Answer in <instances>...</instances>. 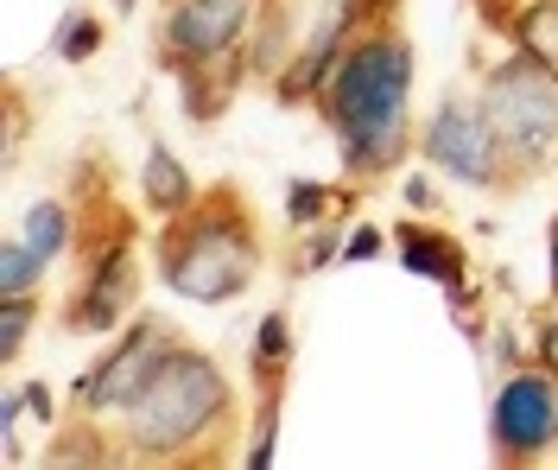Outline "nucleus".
I'll use <instances>...</instances> for the list:
<instances>
[{
	"label": "nucleus",
	"mask_w": 558,
	"mask_h": 470,
	"mask_svg": "<svg viewBox=\"0 0 558 470\" xmlns=\"http://www.w3.org/2000/svg\"><path fill=\"white\" fill-rule=\"evenodd\" d=\"M114 438L121 465L134 470H229L242 465L247 445L242 388L209 350L178 344L153 388L134 400V413L114 420Z\"/></svg>",
	"instance_id": "nucleus-1"
},
{
	"label": "nucleus",
	"mask_w": 558,
	"mask_h": 470,
	"mask_svg": "<svg viewBox=\"0 0 558 470\" xmlns=\"http://www.w3.org/2000/svg\"><path fill=\"white\" fill-rule=\"evenodd\" d=\"M413 76H418V51L407 26H368L343 51V64L330 71L324 96H317V121L337 134L343 179L375 191L418 153Z\"/></svg>",
	"instance_id": "nucleus-2"
},
{
	"label": "nucleus",
	"mask_w": 558,
	"mask_h": 470,
	"mask_svg": "<svg viewBox=\"0 0 558 470\" xmlns=\"http://www.w3.org/2000/svg\"><path fill=\"white\" fill-rule=\"evenodd\" d=\"M267 267V222L235 179H216L197 191L191 210L159 222L153 236V274L159 287L197 305H229L242 299Z\"/></svg>",
	"instance_id": "nucleus-3"
},
{
	"label": "nucleus",
	"mask_w": 558,
	"mask_h": 470,
	"mask_svg": "<svg viewBox=\"0 0 558 470\" xmlns=\"http://www.w3.org/2000/svg\"><path fill=\"white\" fill-rule=\"evenodd\" d=\"M476 103L488 115L495 134V159H501V191L514 197L526 184H539L558 172V76L546 64H533L526 51H501L483 71Z\"/></svg>",
	"instance_id": "nucleus-4"
},
{
	"label": "nucleus",
	"mask_w": 558,
	"mask_h": 470,
	"mask_svg": "<svg viewBox=\"0 0 558 470\" xmlns=\"http://www.w3.org/2000/svg\"><path fill=\"white\" fill-rule=\"evenodd\" d=\"M178 344H184V330H178L166 312H134L128 325L114 330V344H108L102 357L70 382L64 413H83V420H128L134 400L153 388V375L166 369V357H172Z\"/></svg>",
	"instance_id": "nucleus-5"
},
{
	"label": "nucleus",
	"mask_w": 558,
	"mask_h": 470,
	"mask_svg": "<svg viewBox=\"0 0 558 470\" xmlns=\"http://www.w3.org/2000/svg\"><path fill=\"white\" fill-rule=\"evenodd\" d=\"M558 458V375L546 362H514L488 395V465L533 470Z\"/></svg>",
	"instance_id": "nucleus-6"
},
{
	"label": "nucleus",
	"mask_w": 558,
	"mask_h": 470,
	"mask_svg": "<svg viewBox=\"0 0 558 470\" xmlns=\"http://www.w3.org/2000/svg\"><path fill=\"white\" fill-rule=\"evenodd\" d=\"M267 0H166L159 33H153V64L166 76L191 71V64H222L235 58L254 33Z\"/></svg>",
	"instance_id": "nucleus-7"
},
{
	"label": "nucleus",
	"mask_w": 558,
	"mask_h": 470,
	"mask_svg": "<svg viewBox=\"0 0 558 470\" xmlns=\"http://www.w3.org/2000/svg\"><path fill=\"white\" fill-rule=\"evenodd\" d=\"M368 26H375L368 0H312V13H305V33H299L292 64H286V71L267 83L279 109H317V96H324L330 71L343 64V51H349L362 33H368Z\"/></svg>",
	"instance_id": "nucleus-8"
},
{
	"label": "nucleus",
	"mask_w": 558,
	"mask_h": 470,
	"mask_svg": "<svg viewBox=\"0 0 558 470\" xmlns=\"http://www.w3.org/2000/svg\"><path fill=\"white\" fill-rule=\"evenodd\" d=\"M70 210H76V242H70V261H76V274L83 267H96L102 254L114 249H134L140 242V210L114 191V159L108 153H76V166H70Z\"/></svg>",
	"instance_id": "nucleus-9"
},
{
	"label": "nucleus",
	"mask_w": 558,
	"mask_h": 470,
	"mask_svg": "<svg viewBox=\"0 0 558 470\" xmlns=\"http://www.w3.org/2000/svg\"><path fill=\"white\" fill-rule=\"evenodd\" d=\"M418 159L432 172H445L451 184L470 191H501V159H495V134L476 96H445L418 128Z\"/></svg>",
	"instance_id": "nucleus-10"
},
{
	"label": "nucleus",
	"mask_w": 558,
	"mask_h": 470,
	"mask_svg": "<svg viewBox=\"0 0 558 470\" xmlns=\"http://www.w3.org/2000/svg\"><path fill=\"white\" fill-rule=\"evenodd\" d=\"M134 312H140V242L102 254L96 267H83L70 280L58 325H64V337H114Z\"/></svg>",
	"instance_id": "nucleus-11"
},
{
	"label": "nucleus",
	"mask_w": 558,
	"mask_h": 470,
	"mask_svg": "<svg viewBox=\"0 0 558 470\" xmlns=\"http://www.w3.org/2000/svg\"><path fill=\"white\" fill-rule=\"evenodd\" d=\"M393 254H400L407 274L432 280V287H463V280H470V249L457 242L451 229H438L432 217L393 222Z\"/></svg>",
	"instance_id": "nucleus-12"
},
{
	"label": "nucleus",
	"mask_w": 558,
	"mask_h": 470,
	"mask_svg": "<svg viewBox=\"0 0 558 470\" xmlns=\"http://www.w3.org/2000/svg\"><path fill=\"white\" fill-rule=\"evenodd\" d=\"M292 369H299V330L286 305H267L260 325L247 337V388L254 395H286L292 388Z\"/></svg>",
	"instance_id": "nucleus-13"
},
{
	"label": "nucleus",
	"mask_w": 558,
	"mask_h": 470,
	"mask_svg": "<svg viewBox=\"0 0 558 470\" xmlns=\"http://www.w3.org/2000/svg\"><path fill=\"white\" fill-rule=\"evenodd\" d=\"M172 83H178V109H184V121L216 128L222 115L235 109L242 83H254V76H247V58L235 51V58H222V64H191V71H178Z\"/></svg>",
	"instance_id": "nucleus-14"
},
{
	"label": "nucleus",
	"mask_w": 558,
	"mask_h": 470,
	"mask_svg": "<svg viewBox=\"0 0 558 470\" xmlns=\"http://www.w3.org/2000/svg\"><path fill=\"white\" fill-rule=\"evenodd\" d=\"M197 191H204L197 172L178 159L172 146L146 141V159H140V210H146V217L166 222V217H178V210H191V204H197Z\"/></svg>",
	"instance_id": "nucleus-15"
},
{
	"label": "nucleus",
	"mask_w": 558,
	"mask_h": 470,
	"mask_svg": "<svg viewBox=\"0 0 558 470\" xmlns=\"http://www.w3.org/2000/svg\"><path fill=\"white\" fill-rule=\"evenodd\" d=\"M38 465H51V470L121 465V438L108 433V420H83V413H64V420L45 433V451H38Z\"/></svg>",
	"instance_id": "nucleus-16"
},
{
	"label": "nucleus",
	"mask_w": 558,
	"mask_h": 470,
	"mask_svg": "<svg viewBox=\"0 0 558 470\" xmlns=\"http://www.w3.org/2000/svg\"><path fill=\"white\" fill-rule=\"evenodd\" d=\"M13 236H20L45 267H58L70 254V242H76V210H70V197H38V204H26V217H20Z\"/></svg>",
	"instance_id": "nucleus-17"
},
{
	"label": "nucleus",
	"mask_w": 558,
	"mask_h": 470,
	"mask_svg": "<svg viewBox=\"0 0 558 470\" xmlns=\"http://www.w3.org/2000/svg\"><path fill=\"white\" fill-rule=\"evenodd\" d=\"M108 45V20L96 7H70L64 20H58V33H51V58L70 64V71H83V64H96Z\"/></svg>",
	"instance_id": "nucleus-18"
},
{
	"label": "nucleus",
	"mask_w": 558,
	"mask_h": 470,
	"mask_svg": "<svg viewBox=\"0 0 558 470\" xmlns=\"http://www.w3.org/2000/svg\"><path fill=\"white\" fill-rule=\"evenodd\" d=\"M508 45L558 76V0H521V13L508 26Z\"/></svg>",
	"instance_id": "nucleus-19"
},
{
	"label": "nucleus",
	"mask_w": 558,
	"mask_h": 470,
	"mask_svg": "<svg viewBox=\"0 0 558 470\" xmlns=\"http://www.w3.org/2000/svg\"><path fill=\"white\" fill-rule=\"evenodd\" d=\"M38 318H45V292H0V369H20Z\"/></svg>",
	"instance_id": "nucleus-20"
},
{
	"label": "nucleus",
	"mask_w": 558,
	"mask_h": 470,
	"mask_svg": "<svg viewBox=\"0 0 558 470\" xmlns=\"http://www.w3.org/2000/svg\"><path fill=\"white\" fill-rule=\"evenodd\" d=\"M279 426H286V395H254L247 400V445H242L247 470H267L279 458Z\"/></svg>",
	"instance_id": "nucleus-21"
},
{
	"label": "nucleus",
	"mask_w": 558,
	"mask_h": 470,
	"mask_svg": "<svg viewBox=\"0 0 558 470\" xmlns=\"http://www.w3.org/2000/svg\"><path fill=\"white\" fill-rule=\"evenodd\" d=\"M343 236H349L343 210H337V217H324L317 229H305V242H299L292 261H286V267H292V280H299V274H324L330 261H343Z\"/></svg>",
	"instance_id": "nucleus-22"
},
{
	"label": "nucleus",
	"mask_w": 558,
	"mask_h": 470,
	"mask_svg": "<svg viewBox=\"0 0 558 470\" xmlns=\"http://www.w3.org/2000/svg\"><path fill=\"white\" fill-rule=\"evenodd\" d=\"M45 274H51V267H45L20 236H0V292H38Z\"/></svg>",
	"instance_id": "nucleus-23"
},
{
	"label": "nucleus",
	"mask_w": 558,
	"mask_h": 470,
	"mask_svg": "<svg viewBox=\"0 0 558 470\" xmlns=\"http://www.w3.org/2000/svg\"><path fill=\"white\" fill-rule=\"evenodd\" d=\"M387 249H393V229H375V222H349V236H343V267L381 261Z\"/></svg>",
	"instance_id": "nucleus-24"
},
{
	"label": "nucleus",
	"mask_w": 558,
	"mask_h": 470,
	"mask_svg": "<svg viewBox=\"0 0 558 470\" xmlns=\"http://www.w3.org/2000/svg\"><path fill=\"white\" fill-rule=\"evenodd\" d=\"M400 204H407L413 217H445V191H438V179H432V166L400 179Z\"/></svg>",
	"instance_id": "nucleus-25"
},
{
	"label": "nucleus",
	"mask_w": 558,
	"mask_h": 470,
	"mask_svg": "<svg viewBox=\"0 0 558 470\" xmlns=\"http://www.w3.org/2000/svg\"><path fill=\"white\" fill-rule=\"evenodd\" d=\"M33 134V103H26V83H7V172L20 159V146Z\"/></svg>",
	"instance_id": "nucleus-26"
},
{
	"label": "nucleus",
	"mask_w": 558,
	"mask_h": 470,
	"mask_svg": "<svg viewBox=\"0 0 558 470\" xmlns=\"http://www.w3.org/2000/svg\"><path fill=\"white\" fill-rule=\"evenodd\" d=\"M20 400H26V413H33V420L45 426V433H51V426L64 420V407H58V395H51L45 382H20Z\"/></svg>",
	"instance_id": "nucleus-27"
},
{
	"label": "nucleus",
	"mask_w": 558,
	"mask_h": 470,
	"mask_svg": "<svg viewBox=\"0 0 558 470\" xmlns=\"http://www.w3.org/2000/svg\"><path fill=\"white\" fill-rule=\"evenodd\" d=\"M476 7V20H483V33L508 38V26H514V13H521V0H470Z\"/></svg>",
	"instance_id": "nucleus-28"
},
{
	"label": "nucleus",
	"mask_w": 558,
	"mask_h": 470,
	"mask_svg": "<svg viewBox=\"0 0 558 470\" xmlns=\"http://www.w3.org/2000/svg\"><path fill=\"white\" fill-rule=\"evenodd\" d=\"M533 362H546V369L558 375V305L533 325Z\"/></svg>",
	"instance_id": "nucleus-29"
},
{
	"label": "nucleus",
	"mask_w": 558,
	"mask_h": 470,
	"mask_svg": "<svg viewBox=\"0 0 558 470\" xmlns=\"http://www.w3.org/2000/svg\"><path fill=\"white\" fill-rule=\"evenodd\" d=\"M546 280H553V299H558V210L546 222Z\"/></svg>",
	"instance_id": "nucleus-30"
},
{
	"label": "nucleus",
	"mask_w": 558,
	"mask_h": 470,
	"mask_svg": "<svg viewBox=\"0 0 558 470\" xmlns=\"http://www.w3.org/2000/svg\"><path fill=\"white\" fill-rule=\"evenodd\" d=\"M108 7H114V13H134L140 0H108Z\"/></svg>",
	"instance_id": "nucleus-31"
}]
</instances>
